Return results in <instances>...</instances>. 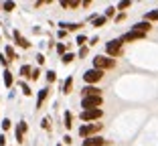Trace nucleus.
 Masks as SVG:
<instances>
[{"label": "nucleus", "instance_id": "1", "mask_svg": "<svg viewBox=\"0 0 158 146\" xmlns=\"http://www.w3.org/2000/svg\"><path fill=\"white\" fill-rule=\"evenodd\" d=\"M103 130V124L102 122H93V124H81L77 130V134L81 138H91V136H99V132Z\"/></svg>", "mask_w": 158, "mask_h": 146}, {"label": "nucleus", "instance_id": "2", "mask_svg": "<svg viewBox=\"0 0 158 146\" xmlns=\"http://www.w3.org/2000/svg\"><path fill=\"white\" fill-rule=\"evenodd\" d=\"M122 53H124V43H122V39H112V41L106 43V55L110 57V59H118V57H122Z\"/></svg>", "mask_w": 158, "mask_h": 146}, {"label": "nucleus", "instance_id": "3", "mask_svg": "<svg viewBox=\"0 0 158 146\" xmlns=\"http://www.w3.org/2000/svg\"><path fill=\"white\" fill-rule=\"evenodd\" d=\"M103 118V110H81V114H79V120L83 124H93V122H102Z\"/></svg>", "mask_w": 158, "mask_h": 146}, {"label": "nucleus", "instance_id": "4", "mask_svg": "<svg viewBox=\"0 0 158 146\" xmlns=\"http://www.w3.org/2000/svg\"><path fill=\"white\" fill-rule=\"evenodd\" d=\"M116 67V59H110L107 55H95L93 57V69H99L106 73L107 69H114Z\"/></svg>", "mask_w": 158, "mask_h": 146}, {"label": "nucleus", "instance_id": "5", "mask_svg": "<svg viewBox=\"0 0 158 146\" xmlns=\"http://www.w3.org/2000/svg\"><path fill=\"white\" fill-rule=\"evenodd\" d=\"M102 106H103V95L81 98V108H83V110H99Z\"/></svg>", "mask_w": 158, "mask_h": 146}, {"label": "nucleus", "instance_id": "6", "mask_svg": "<svg viewBox=\"0 0 158 146\" xmlns=\"http://www.w3.org/2000/svg\"><path fill=\"white\" fill-rule=\"evenodd\" d=\"M103 75H106V73H103V71H99V69H87L83 73V81H85V85H95V83H99V81L103 79Z\"/></svg>", "mask_w": 158, "mask_h": 146}, {"label": "nucleus", "instance_id": "7", "mask_svg": "<svg viewBox=\"0 0 158 146\" xmlns=\"http://www.w3.org/2000/svg\"><path fill=\"white\" fill-rule=\"evenodd\" d=\"M122 43H134V41H144L146 39V35L144 33H138V31H130V33H126V35H122Z\"/></svg>", "mask_w": 158, "mask_h": 146}, {"label": "nucleus", "instance_id": "8", "mask_svg": "<svg viewBox=\"0 0 158 146\" xmlns=\"http://www.w3.org/2000/svg\"><path fill=\"white\" fill-rule=\"evenodd\" d=\"M12 37H14V45L20 49H31V43H28V39H24L23 35H20V31H12Z\"/></svg>", "mask_w": 158, "mask_h": 146}, {"label": "nucleus", "instance_id": "9", "mask_svg": "<svg viewBox=\"0 0 158 146\" xmlns=\"http://www.w3.org/2000/svg\"><path fill=\"white\" fill-rule=\"evenodd\" d=\"M27 130H28V124L24 122V120L16 124V132H14V134H16V142H19V144L24 142V134H27Z\"/></svg>", "mask_w": 158, "mask_h": 146}, {"label": "nucleus", "instance_id": "10", "mask_svg": "<svg viewBox=\"0 0 158 146\" xmlns=\"http://www.w3.org/2000/svg\"><path fill=\"white\" fill-rule=\"evenodd\" d=\"M106 138L103 136H91V138H85L81 142V146H106Z\"/></svg>", "mask_w": 158, "mask_h": 146}, {"label": "nucleus", "instance_id": "11", "mask_svg": "<svg viewBox=\"0 0 158 146\" xmlns=\"http://www.w3.org/2000/svg\"><path fill=\"white\" fill-rule=\"evenodd\" d=\"M91 95H102V90H99L98 85H83L81 98H91Z\"/></svg>", "mask_w": 158, "mask_h": 146}, {"label": "nucleus", "instance_id": "12", "mask_svg": "<svg viewBox=\"0 0 158 146\" xmlns=\"http://www.w3.org/2000/svg\"><path fill=\"white\" fill-rule=\"evenodd\" d=\"M132 31H138V33L148 35L150 31H152V23H148V20H140V23H136L134 27H132Z\"/></svg>", "mask_w": 158, "mask_h": 146}, {"label": "nucleus", "instance_id": "13", "mask_svg": "<svg viewBox=\"0 0 158 146\" xmlns=\"http://www.w3.org/2000/svg\"><path fill=\"white\" fill-rule=\"evenodd\" d=\"M81 27H83V23H59V28L61 31H67V33H75Z\"/></svg>", "mask_w": 158, "mask_h": 146}, {"label": "nucleus", "instance_id": "14", "mask_svg": "<svg viewBox=\"0 0 158 146\" xmlns=\"http://www.w3.org/2000/svg\"><path fill=\"white\" fill-rule=\"evenodd\" d=\"M49 87H43V90H39V94H37V110L39 108H43V104H45V99L49 98Z\"/></svg>", "mask_w": 158, "mask_h": 146}, {"label": "nucleus", "instance_id": "15", "mask_svg": "<svg viewBox=\"0 0 158 146\" xmlns=\"http://www.w3.org/2000/svg\"><path fill=\"white\" fill-rule=\"evenodd\" d=\"M106 23H107V19L103 16V14H95V16L91 19V27H95V28H102Z\"/></svg>", "mask_w": 158, "mask_h": 146}, {"label": "nucleus", "instance_id": "16", "mask_svg": "<svg viewBox=\"0 0 158 146\" xmlns=\"http://www.w3.org/2000/svg\"><path fill=\"white\" fill-rule=\"evenodd\" d=\"M2 81H4V87H12V83H14V77H12V73H10V69H4V73H2Z\"/></svg>", "mask_w": 158, "mask_h": 146}, {"label": "nucleus", "instance_id": "17", "mask_svg": "<svg viewBox=\"0 0 158 146\" xmlns=\"http://www.w3.org/2000/svg\"><path fill=\"white\" fill-rule=\"evenodd\" d=\"M63 124H65L67 130H71V128H73V114H71L69 110H67V112L63 114Z\"/></svg>", "mask_w": 158, "mask_h": 146}, {"label": "nucleus", "instance_id": "18", "mask_svg": "<svg viewBox=\"0 0 158 146\" xmlns=\"http://www.w3.org/2000/svg\"><path fill=\"white\" fill-rule=\"evenodd\" d=\"M144 20H148V23H158V8L148 10V12L144 14Z\"/></svg>", "mask_w": 158, "mask_h": 146}, {"label": "nucleus", "instance_id": "19", "mask_svg": "<svg viewBox=\"0 0 158 146\" xmlns=\"http://www.w3.org/2000/svg\"><path fill=\"white\" fill-rule=\"evenodd\" d=\"M71 91H73V77L69 75L65 81H63V94L67 95V94H71Z\"/></svg>", "mask_w": 158, "mask_h": 146}, {"label": "nucleus", "instance_id": "20", "mask_svg": "<svg viewBox=\"0 0 158 146\" xmlns=\"http://www.w3.org/2000/svg\"><path fill=\"white\" fill-rule=\"evenodd\" d=\"M4 57L8 59V61H14V59H19V57H16V53H14V49L10 47V45H6V47H4Z\"/></svg>", "mask_w": 158, "mask_h": 146}, {"label": "nucleus", "instance_id": "21", "mask_svg": "<svg viewBox=\"0 0 158 146\" xmlns=\"http://www.w3.org/2000/svg\"><path fill=\"white\" fill-rule=\"evenodd\" d=\"M75 61V53H71V51H67L65 55L61 57V63H63V65H69V63H73Z\"/></svg>", "mask_w": 158, "mask_h": 146}, {"label": "nucleus", "instance_id": "22", "mask_svg": "<svg viewBox=\"0 0 158 146\" xmlns=\"http://www.w3.org/2000/svg\"><path fill=\"white\" fill-rule=\"evenodd\" d=\"M31 71H33V67L31 65H20V77H24V79H28V77H31Z\"/></svg>", "mask_w": 158, "mask_h": 146}, {"label": "nucleus", "instance_id": "23", "mask_svg": "<svg viewBox=\"0 0 158 146\" xmlns=\"http://www.w3.org/2000/svg\"><path fill=\"white\" fill-rule=\"evenodd\" d=\"M116 14H118L116 6H107V8H106V12H103V16H106V19L110 20V19H116Z\"/></svg>", "mask_w": 158, "mask_h": 146}, {"label": "nucleus", "instance_id": "24", "mask_svg": "<svg viewBox=\"0 0 158 146\" xmlns=\"http://www.w3.org/2000/svg\"><path fill=\"white\" fill-rule=\"evenodd\" d=\"M55 51H57V55H59V57H63L67 53V45H65V43H57V45H55Z\"/></svg>", "mask_w": 158, "mask_h": 146}, {"label": "nucleus", "instance_id": "25", "mask_svg": "<svg viewBox=\"0 0 158 146\" xmlns=\"http://www.w3.org/2000/svg\"><path fill=\"white\" fill-rule=\"evenodd\" d=\"M20 91H23V95H27V98H31V95H33V90H31V87H28V83H20Z\"/></svg>", "mask_w": 158, "mask_h": 146}, {"label": "nucleus", "instance_id": "26", "mask_svg": "<svg viewBox=\"0 0 158 146\" xmlns=\"http://www.w3.org/2000/svg\"><path fill=\"white\" fill-rule=\"evenodd\" d=\"M130 6H132V2H130V0H122V2H118L116 10H128Z\"/></svg>", "mask_w": 158, "mask_h": 146}, {"label": "nucleus", "instance_id": "27", "mask_svg": "<svg viewBox=\"0 0 158 146\" xmlns=\"http://www.w3.org/2000/svg\"><path fill=\"white\" fill-rule=\"evenodd\" d=\"M39 77H41V69H39V67H33V71H31V77H28V79H31V81H37Z\"/></svg>", "mask_w": 158, "mask_h": 146}, {"label": "nucleus", "instance_id": "28", "mask_svg": "<svg viewBox=\"0 0 158 146\" xmlns=\"http://www.w3.org/2000/svg\"><path fill=\"white\" fill-rule=\"evenodd\" d=\"M14 8H16L14 2H2V10H4V12H12Z\"/></svg>", "mask_w": 158, "mask_h": 146}, {"label": "nucleus", "instance_id": "29", "mask_svg": "<svg viewBox=\"0 0 158 146\" xmlns=\"http://www.w3.org/2000/svg\"><path fill=\"white\" fill-rule=\"evenodd\" d=\"M10 128H12V122H10V118H4V120H2V134L8 132Z\"/></svg>", "mask_w": 158, "mask_h": 146}, {"label": "nucleus", "instance_id": "30", "mask_svg": "<svg viewBox=\"0 0 158 146\" xmlns=\"http://www.w3.org/2000/svg\"><path fill=\"white\" fill-rule=\"evenodd\" d=\"M45 77H47V81H49V83H53V81L57 79V73H55L53 69H49V71L45 73Z\"/></svg>", "mask_w": 158, "mask_h": 146}, {"label": "nucleus", "instance_id": "31", "mask_svg": "<svg viewBox=\"0 0 158 146\" xmlns=\"http://www.w3.org/2000/svg\"><path fill=\"white\" fill-rule=\"evenodd\" d=\"M75 43H77L79 47H85V43H87V37H85V35H77V39H75Z\"/></svg>", "mask_w": 158, "mask_h": 146}, {"label": "nucleus", "instance_id": "32", "mask_svg": "<svg viewBox=\"0 0 158 146\" xmlns=\"http://www.w3.org/2000/svg\"><path fill=\"white\" fill-rule=\"evenodd\" d=\"M87 53H89V47L85 45V47H81V49H79L77 57H79V59H85V57H87Z\"/></svg>", "mask_w": 158, "mask_h": 146}, {"label": "nucleus", "instance_id": "33", "mask_svg": "<svg viewBox=\"0 0 158 146\" xmlns=\"http://www.w3.org/2000/svg\"><path fill=\"white\" fill-rule=\"evenodd\" d=\"M8 63H10V61L4 57V53H0V65L4 67V69H8Z\"/></svg>", "mask_w": 158, "mask_h": 146}, {"label": "nucleus", "instance_id": "34", "mask_svg": "<svg viewBox=\"0 0 158 146\" xmlns=\"http://www.w3.org/2000/svg\"><path fill=\"white\" fill-rule=\"evenodd\" d=\"M41 126L45 128V130H51V122H49V118H43L41 120Z\"/></svg>", "mask_w": 158, "mask_h": 146}, {"label": "nucleus", "instance_id": "35", "mask_svg": "<svg viewBox=\"0 0 158 146\" xmlns=\"http://www.w3.org/2000/svg\"><path fill=\"white\" fill-rule=\"evenodd\" d=\"M124 19H126V12H118V14H116V19H114V20H116V23H122Z\"/></svg>", "mask_w": 158, "mask_h": 146}, {"label": "nucleus", "instance_id": "36", "mask_svg": "<svg viewBox=\"0 0 158 146\" xmlns=\"http://www.w3.org/2000/svg\"><path fill=\"white\" fill-rule=\"evenodd\" d=\"M98 43H99V37H91L89 39V47H95Z\"/></svg>", "mask_w": 158, "mask_h": 146}, {"label": "nucleus", "instance_id": "37", "mask_svg": "<svg viewBox=\"0 0 158 146\" xmlns=\"http://www.w3.org/2000/svg\"><path fill=\"white\" fill-rule=\"evenodd\" d=\"M37 63H39V65L45 63V55H43V53H39V55H37Z\"/></svg>", "mask_w": 158, "mask_h": 146}, {"label": "nucleus", "instance_id": "38", "mask_svg": "<svg viewBox=\"0 0 158 146\" xmlns=\"http://www.w3.org/2000/svg\"><path fill=\"white\" fill-rule=\"evenodd\" d=\"M71 142H73V138H71L69 134H65V136H63V144H71Z\"/></svg>", "mask_w": 158, "mask_h": 146}, {"label": "nucleus", "instance_id": "39", "mask_svg": "<svg viewBox=\"0 0 158 146\" xmlns=\"http://www.w3.org/2000/svg\"><path fill=\"white\" fill-rule=\"evenodd\" d=\"M57 37H59V39H65L67 37V31H61V28H59V31H57Z\"/></svg>", "mask_w": 158, "mask_h": 146}, {"label": "nucleus", "instance_id": "40", "mask_svg": "<svg viewBox=\"0 0 158 146\" xmlns=\"http://www.w3.org/2000/svg\"><path fill=\"white\" fill-rule=\"evenodd\" d=\"M0 146H6V136L4 134H0Z\"/></svg>", "mask_w": 158, "mask_h": 146}, {"label": "nucleus", "instance_id": "41", "mask_svg": "<svg viewBox=\"0 0 158 146\" xmlns=\"http://www.w3.org/2000/svg\"><path fill=\"white\" fill-rule=\"evenodd\" d=\"M81 6H83V8H87V6H91V2H89V0H83V2H81Z\"/></svg>", "mask_w": 158, "mask_h": 146}, {"label": "nucleus", "instance_id": "42", "mask_svg": "<svg viewBox=\"0 0 158 146\" xmlns=\"http://www.w3.org/2000/svg\"><path fill=\"white\" fill-rule=\"evenodd\" d=\"M0 10H2V4H0Z\"/></svg>", "mask_w": 158, "mask_h": 146}, {"label": "nucleus", "instance_id": "43", "mask_svg": "<svg viewBox=\"0 0 158 146\" xmlns=\"http://www.w3.org/2000/svg\"><path fill=\"white\" fill-rule=\"evenodd\" d=\"M57 146H63V144H57Z\"/></svg>", "mask_w": 158, "mask_h": 146}, {"label": "nucleus", "instance_id": "44", "mask_svg": "<svg viewBox=\"0 0 158 146\" xmlns=\"http://www.w3.org/2000/svg\"><path fill=\"white\" fill-rule=\"evenodd\" d=\"M0 39H2V37H0Z\"/></svg>", "mask_w": 158, "mask_h": 146}]
</instances>
